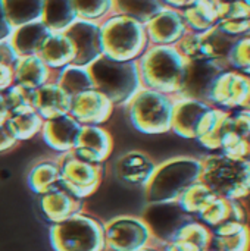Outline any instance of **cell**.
Instances as JSON below:
<instances>
[{
	"mask_svg": "<svg viewBox=\"0 0 250 251\" xmlns=\"http://www.w3.org/2000/svg\"><path fill=\"white\" fill-rule=\"evenodd\" d=\"M200 181L218 197L245 200L250 196V159L211 154L202 159Z\"/></svg>",
	"mask_w": 250,
	"mask_h": 251,
	"instance_id": "cell-2",
	"label": "cell"
},
{
	"mask_svg": "<svg viewBox=\"0 0 250 251\" xmlns=\"http://www.w3.org/2000/svg\"><path fill=\"white\" fill-rule=\"evenodd\" d=\"M53 81L57 82L71 97L94 88V82L88 68L78 65H68L53 72Z\"/></svg>",
	"mask_w": 250,
	"mask_h": 251,
	"instance_id": "cell-30",
	"label": "cell"
},
{
	"mask_svg": "<svg viewBox=\"0 0 250 251\" xmlns=\"http://www.w3.org/2000/svg\"><path fill=\"white\" fill-rule=\"evenodd\" d=\"M60 166V184L75 197L85 199L96 194L105 176V166L77 157L72 151L57 157Z\"/></svg>",
	"mask_w": 250,
	"mask_h": 251,
	"instance_id": "cell-8",
	"label": "cell"
},
{
	"mask_svg": "<svg viewBox=\"0 0 250 251\" xmlns=\"http://www.w3.org/2000/svg\"><path fill=\"white\" fill-rule=\"evenodd\" d=\"M15 84H21L29 88H40L53 79V71L43 62L38 54L19 57L13 66Z\"/></svg>",
	"mask_w": 250,
	"mask_h": 251,
	"instance_id": "cell-26",
	"label": "cell"
},
{
	"mask_svg": "<svg viewBox=\"0 0 250 251\" xmlns=\"http://www.w3.org/2000/svg\"><path fill=\"white\" fill-rule=\"evenodd\" d=\"M18 59H19V56L15 51V49L12 47V44L9 43V40L1 41L0 43V62L10 65V66H15Z\"/></svg>",
	"mask_w": 250,
	"mask_h": 251,
	"instance_id": "cell-40",
	"label": "cell"
},
{
	"mask_svg": "<svg viewBox=\"0 0 250 251\" xmlns=\"http://www.w3.org/2000/svg\"><path fill=\"white\" fill-rule=\"evenodd\" d=\"M139 251H162V247L155 246V244H150V246H147V247H144V249H141V250Z\"/></svg>",
	"mask_w": 250,
	"mask_h": 251,
	"instance_id": "cell-46",
	"label": "cell"
},
{
	"mask_svg": "<svg viewBox=\"0 0 250 251\" xmlns=\"http://www.w3.org/2000/svg\"><path fill=\"white\" fill-rule=\"evenodd\" d=\"M174 241L193 246L200 251H208L212 247V229L197 219H192L180 228Z\"/></svg>",
	"mask_w": 250,
	"mask_h": 251,
	"instance_id": "cell-34",
	"label": "cell"
},
{
	"mask_svg": "<svg viewBox=\"0 0 250 251\" xmlns=\"http://www.w3.org/2000/svg\"><path fill=\"white\" fill-rule=\"evenodd\" d=\"M9 107H7V103H6V99H4V94L0 93V126L6 124L7 118H9Z\"/></svg>",
	"mask_w": 250,
	"mask_h": 251,
	"instance_id": "cell-44",
	"label": "cell"
},
{
	"mask_svg": "<svg viewBox=\"0 0 250 251\" xmlns=\"http://www.w3.org/2000/svg\"><path fill=\"white\" fill-rule=\"evenodd\" d=\"M52 34V31L44 25L43 21H35L31 24L13 28L9 43L15 49L19 57L38 54L44 41Z\"/></svg>",
	"mask_w": 250,
	"mask_h": 251,
	"instance_id": "cell-23",
	"label": "cell"
},
{
	"mask_svg": "<svg viewBox=\"0 0 250 251\" xmlns=\"http://www.w3.org/2000/svg\"><path fill=\"white\" fill-rule=\"evenodd\" d=\"M106 251H139L153 244L152 232L141 216L122 215L105 224Z\"/></svg>",
	"mask_w": 250,
	"mask_h": 251,
	"instance_id": "cell-9",
	"label": "cell"
},
{
	"mask_svg": "<svg viewBox=\"0 0 250 251\" xmlns=\"http://www.w3.org/2000/svg\"><path fill=\"white\" fill-rule=\"evenodd\" d=\"M208 251H220V250H217V249H212V247H211Z\"/></svg>",
	"mask_w": 250,
	"mask_h": 251,
	"instance_id": "cell-47",
	"label": "cell"
},
{
	"mask_svg": "<svg viewBox=\"0 0 250 251\" xmlns=\"http://www.w3.org/2000/svg\"><path fill=\"white\" fill-rule=\"evenodd\" d=\"M12 32H13V26H12V24L7 19L3 0H0V43L9 40Z\"/></svg>",
	"mask_w": 250,
	"mask_h": 251,
	"instance_id": "cell-41",
	"label": "cell"
},
{
	"mask_svg": "<svg viewBox=\"0 0 250 251\" xmlns=\"http://www.w3.org/2000/svg\"><path fill=\"white\" fill-rule=\"evenodd\" d=\"M44 119L35 112V109H21L9 113L6 121V126L13 135V138L19 141H28L37 137L41 132Z\"/></svg>",
	"mask_w": 250,
	"mask_h": 251,
	"instance_id": "cell-29",
	"label": "cell"
},
{
	"mask_svg": "<svg viewBox=\"0 0 250 251\" xmlns=\"http://www.w3.org/2000/svg\"><path fill=\"white\" fill-rule=\"evenodd\" d=\"M162 3L167 6V7H172V9H178V10H183L184 7H187L192 0H162Z\"/></svg>",
	"mask_w": 250,
	"mask_h": 251,
	"instance_id": "cell-45",
	"label": "cell"
},
{
	"mask_svg": "<svg viewBox=\"0 0 250 251\" xmlns=\"http://www.w3.org/2000/svg\"><path fill=\"white\" fill-rule=\"evenodd\" d=\"M220 151L231 157L250 159V109L228 112L221 128Z\"/></svg>",
	"mask_w": 250,
	"mask_h": 251,
	"instance_id": "cell-12",
	"label": "cell"
},
{
	"mask_svg": "<svg viewBox=\"0 0 250 251\" xmlns=\"http://www.w3.org/2000/svg\"><path fill=\"white\" fill-rule=\"evenodd\" d=\"M83 125L75 121L71 115L47 119L41 128V138L46 146L59 154L71 153L80 137Z\"/></svg>",
	"mask_w": 250,
	"mask_h": 251,
	"instance_id": "cell-18",
	"label": "cell"
},
{
	"mask_svg": "<svg viewBox=\"0 0 250 251\" xmlns=\"http://www.w3.org/2000/svg\"><path fill=\"white\" fill-rule=\"evenodd\" d=\"M164 7L162 0H113V13L133 18L144 25Z\"/></svg>",
	"mask_w": 250,
	"mask_h": 251,
	"instance_id": "cell-32",
	"label": "cell"
},
{
	"mask_svg": "<svg viewBox=\"0 0 250 251\" xmlns=\"http://www.w3.org/2000/svg\"><path fill=\"white\" fill-rule=\"evenodd\" d=\"M189 60L177 46H149L137 59L141 85L169 96H178Z\"/></svg>",
	"mask_w": 250,
	"mask_h": 251,
	"instance_id": "cell-1",
	"label": "cell"
},
{
	"mask_svg": "<svg viewBox=\"0 0 250 251\" xmlns=\"http://www.w3.org/2000/svg\"><path fill=\"white\" fill-rule=\"evenodd\" d=\"M4 10L13 28L41 21L44 0H3Z\"/></svg>",
	"mask_w": 250,
	"mask_h": 251,
	"instance_id": "cell-31",
	"label": "cell"
},
{
	"mask_svg": "<svg viewBox=\"0 0 250 251\" xmlns=\"http://www.w3.org/2000/svg\"><path fill=\"white\" fill-rule=\"evenodd\" d=\"M225 7V0H192V3L181 10V13L189 31L205 32L221 21Z\"/></svg>",
	"mask_w": 250,
	"mask_h": 251,
	"instance_id": "cell-22",
	"label": "cell"
},
{
	"mask_svg": "<svg viewBox=\"0 0 250 251\" xmlns=\"http://www.w3.org/2000/svg\"><path fill=\"white\" fill-rule=\"evenodd\" d=\"M212 249L220 251H250L248 224L227 221L212 229Z\"/></svg>",
	"mask_w": 250,
	"mask_h": 251,
	"instance_id": "cell-25",
	"label": "cell"
},
{
	"mask_svg": "<svg viewBox=\"0 0 250 251\" xmlns=\"http://www.w3.org/2000/svg\"><path fill=\"white\" fill-rule=\"evenodd\" d=\"M158 163L144 151L133 150L122 154L115 165V172L119 181L128 185L146 187L155 174Z\"/></svg>",
	"mask_w": 250,
	"mask_h": 251,
	"instance_id": "cell-20",
	"label": "cell"
},
{
	"mask_svg": "<svg viewBox=\"0 0 250 251\" xmlns=\"http://www.w3.org/2000/svg\"><path fill=\"white\" fill-rule=\"evenodd\" d=\"M144 26L152 46H175L189 32L181 10L167 6Z\"/></svg>",
	"mask_w": 250,
	"mask_h": 251,
	"instance_id": "cell-16",
	"label": "cell"
},
{
	"mask_svg": "<svg viewBox=\"0 0 250 251\" xmlns=\"http://www.w3.org/2000/svg\"><path fill=\"white\" fill-rule=\"evenodd\" d=\"M113 103L99 90H87L72 97L71 116L81 125H105L113 113Z\"/></svg>",
	"mask_w": 250,
	"mask_h": 251,
	"instance_id": "cell-17",
	"label": "cell"
},
{
	"mask_svg": "<svg viewBox=\"0 0 250 251\" xmlns=\"http://www.w3.org/2000/svg\"><path fill=\"white\" fill-rule=\"evenodd\" d=\"M27 182L29 190L43 196L60 184V166L57 159H43L37 162L28 172Z\"/></svg>",
	"mask_w": 250,
	"mask_h": 251,
	"instance_id": "cell-27",
	"label": "cell"
},
{
	"mask_svg": "<svg viewBox=\"0 0 250 251\" xmlns=\"http://www.w3.org/2000/svg\"><path fill=\"white\" fill-rule=\"evenodd\" d=\"M94 88L103 93L113 106H127L143 88L137 60L119 62L106 56L88 66Z\"/></svg>",
	"mask_w": 250,
	"mask_h": 251,
	"instance_id": "cell-5",
	"label": "cell"
},
{
	"mask_svg": "<svg viewBox=\"0 0 250 251\" xmlns=\"http://www.w3.org/2000/svg\"><path fill=\"white\" fill-rule=\"evenodd\" d=\"M202 159L178 156L159 163L144 187L147 203L177 201L194 182L200 181Z\"/></svg>",
	"mask_w": 250,
	"mask_h": 251,
	"instance_id": "cell-3",
	"label": "cell"
},
{
	"mask_svg": "<svg viewBox=\"0 0 250 251\" xmlns=\"http://www.w3.org/2000/svg\"><path fill=\"white\" fill-rule=\"evenodd\" d=\"M18 144V141L13 138V135L10 134V131L7 129L6 125L0 126V153H7L12 149H15Z\"/></svg>",
	"mask_w": 250,
	"mask_h": 251,
	"instance_id": "cell-42",
	"label": "cell"
},
{
	"mask_svg": "<svg viewBox=\"0 0 250 251\" xmlns=\"http://www.w3.org/2000/svg\"><path fill=\"white\" fill-rule=\"evenodd\" d=\"M38 56L53 72H56L74 63L75 47L65 32H52L44 41Z\"/></svg>",
	"mask_w": 250,
	"mask_h": 251,
	"instance_id": "cell-24",
	"label": "cell"
},
{
	"mask_svg": "<svg viewBox=\"0 0 250 251\" xmlns=\"http://www.w3.org/2000/svg\"><path fill=\"white\" fill-rule=\"evenodd\" d=\"M141 219L147 224L152 232L153 244L164 247L172 243L180 228L194 218L187 215L177 201H169L147 203L146 209L143 210Z\"/></svg>",
	"mask_w": 250,
	"mask_h": 251,
	"instance_id": "cell-11",
	"label": "cell"
},
{
	"mask_svg": "<svg viewBox=\"0 0 250 251\" xmlns=\"http://www.w3.org/2000/svg\"><path fill=\"white\" fill-rule=\"evenodd\" d=\"M218 196H215L202 181L190 185L177 200L178 206L190 216L196 219V216Z\"/></svg>",
	"mask_w": 250,
	"mask_h": 251,
	"instance_id": "cell-33",
	"label": "cell"
},
{
	"mask_svg": "<svg viewBox=\"0 0 250 251\" xmlns=\"http://www.w3.org/2000/svg\"><path fill=\"white\" fill-rule=\"evenodd\" d=\"M49 240L53 251H106L105 224L85 212L50 225Z\"/></svg>",
	"mask_w": 250,
	"mask_h": 251,
	"instance_id": "cell-6",
	"label": "cell"
},
{
	"mask_svg": "<svg viewBox=\"0 0 250 251\" xmlns=\"http://www.w3.org/2000/svg\"><path fill=\"white\" fill-rule=\"evenodd\" d=\"M100 34L103 56L112 60H137L150 46L144 24L118 13L100 22Z\"/></svg>",
	"mask_w": 250,
	"mask_h": 251,
	"instance_id": "cell-4",
	"label": "cell"
},
{
	"mask_svg": "<svg viewBox=\"0 0 250 251\" xmlns=\"http://www.w3.org/2000/svg\"><path fill=\"white\" fill-rule=\"evenodd\" d=\"M41 21L52 32H65L78 21L74 0H44Z\"/></svg>",
	"mask_w": 250,
	"mask_h": 251,
	"instance_id": "cell-28",
	"label": "cell"
},
{
	"mask_svg": "<svg viewBox=\"0 0 250 251\" xmlns=\"http://www.w3.org/2000/svg\"><path fill=\"white\" fill-rule=\"evenodd\" d=\"M78 19L102 22L113 13V0H74Z\"/></svg>",
	"mask_w": 250,
	"mask_h": 251,
	"instance_id": "cell-36",
	"label": "cell"
},
{
	"mask_svg": "<svg viewBox=\"0 0 250 251\" xmlns=\"http://www.w3.org/2000/svg\"><path fill=\"white\" fill-rule=\"evenodd\" d=\"M72 97L53 79L37 88L34 109L44 119H55L71 113Z\"/></svg>",
	"mask_w": 250,
	"mask_h": 251,
	"instance_id": "cell-21",
	"label": "cell"
},
{
	"mask_svg": "<svg viewBox=\"0 0 250 251\" xmlns=\"http://www.w3.org/2000/svg\"><path fill=\"white\" fill-rule=\"evenodd\" d=\"M112 132L103 125H83L72 153L90 163L103 165L113 153Z\"/></svg>",
	"mask_w": 250,
	"mask_h": 251,
	"instance_id": "cell-14",
	"label": "cell"
},
{
	"mask_svg": "<svg viewBox=\"0 0 250 251\" xmlns=\"http://www.w3.org/2000/svg\"><path fill=\"white\" fill-rule=\"evenodd\" d=\"M84 200L75 197L62 184H59L52 191L40 196V209L43 216L50 225L63 222L78 213L84 212Z\"/></svg>",
	"mask_w": 250,
	"mask_h": 251,
	"instance_id": "cell-19",
	"label": "cell"
},
{
	"mask_svg": "<svg viewBox=\"0 0 250 251\" xmlns=\"http://www.w3.org/2000/svg\"><path fill=\"white\" fill-rule=\"evenodd\" d=\"M162 251H200L197 250L196 247L193 246H189V244H184V243H178V241H174V243H169L167 246L162 247Z\"/></svg>",
	"mask_w": 250,
	"mask_h": 251,
	"instance_id": "cell-43",
	"label": "cell"
},
{
	"mask_svg": "<svg viewBox=\"0 0 250 251\" xmlns=\"http://www.w3.org/2000/svg\"><path fill=\"white\" fill-rule=\"evenodd\" d=\"M175 97L141 88L127 104L133 128L146 135H161L171 131Z\"/></svg>",
	"mask_w": 250,
	"mask_h": 251,
	"instance_id": "cell-7",
	"label": "cell"
},
{
	"mask_svg": "<svg viewBox=\"0 0 250 251\" xmlns=\"http://www.w3.org/2000/svg\"><path fill=\"white\" fill-rule=\"evenodd\" d=\"M35 91L34 88L21 85V84H13L4 94L9 112L13 110H21V109H34V101H35Z\"/></svg>",
	"mask_w": 250,
	"mask_h": 251,
	"instance_id": "cell-38",
	"label": "cell"
},
{
	"mask_svg": "<svg viewBox=\"0 0 250 251\" xmlns=\"http://www.w3.org/2000/svg\"><path fill=\"white\" fill-rule=\"evenodd\" d=\"M65 34L72 40L75 47V59L72 65L88 68L93 62L103 56L99 22L78 19L65 31Z\"/></svg>",
	"mask_w": 250,
	"mask_h": 251,
	"instance_id": "cell-13",
	"label": "cell"
},
{
	"mask_svg": "<svg viewBox=\"0 0 250 251\" xmlns=\"http://www.w3.org/2000/svg\"><path fill=\"white\" fill-rule=\"evenodd\" d=\"M227 68H228L227 65L215 60H206V59L189 60L181 91L175 97H189V99L206 101V96L212 82Z\"/></svg>",
	"mask_w": 250,
	"mask_h": 251,
	"instance_id": "cell-15",
	"label": "cell"
},
{
	"mask_svg": "<svg viewBox=\"0 0 250 251\" xmlns=\"http://www.w3.org/2000/svg\"><path fill=\"white\" fill-rule=\"evenodd\" d=\"M227 63L228 66L236 68L237 72L250 76V34L234 41L228 53Z\"/></svg>",
	"mask_w": 250,
	"mask_h": 251,
	"instance_id": "cell-37",
	"label": "cell"
},
{
	"mask_svg": "<svg viewBox=\"0 0 250 251\" xmlns=\"http://www.w3.org/2000/svg\"><path fill=\"white\" fill-rule=\"evenodd\" d=\"M206 103L225 112L250 109V76L237 71L221 72L208 91Z\"/></svg>",
	"mask_w": 250,
	"mask_h": 251,
	"instance_id": "cell-10",
	"label": "cell"
},
{
	"mask_svg": "<svg viewBox=\"0 0 250 251\" xmlns=\"http://www.w3.org/2000/svg\"><path fill=\"white\" fill-rule=\"evenodd\" d=\"M15 84L13 66L0 62V93H6Z\"/></svg>",
	"mask_w": 250,
	"mask_h": 251,
	"instance_id": "cell-39",
	"label": "cell"
},
{
	"mask_svg": "<svg viewBox=\"0 0 250 251\" xmlns=\"http://www.w3.org/2000/svg\"><path fill=\"white\" fill-rule=\"evenodd\" d=\"M231 218V200L215 197L197 216L196 219L206 225L208 228L214 229L224 222L230 221Z\"/></svg>",
	"mask_w": 250,
	"mask_h": 251,
	"instance_id": "cell-35",
	"label": "cell"
}]
</instances>
